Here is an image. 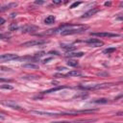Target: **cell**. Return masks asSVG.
I'll use <instances>...</instances> for the list:
<instances>
[{
    "mask_svg": "<svg viewBox=\"0 0 123 123\" xmlns=\"http://www.w3.org/2000/svg\"><path fill=\"white\" fill-rule=\"evenodd\" d=\"M32 113L38 114V115H46V116H55L60 115V112H53V111H32Z\"/></svg>",
    "mask_w": 123,
    "mask_h": 123,
    "instance_id": "ba28073f",
    "label": "cell"
},
{
    "mask_svg": "<svg viewBox=\"0 0 123 123\" xmlns=\"http://www.w3.org/2000/svg\"><path fill=\"white\" fill-rule=\"evenodd\" d=\"M80 4H81V2H74V3H73L71 6H70V9H74V8L78 7Z\"/></svg>",
    "mask_w": 123,
    "mask_h": 123,
    "instance_id": "603a6c76",
    "label": "cell"
},
{
    "mask_svg": "<svg viewBox=\"0 0 123 123\" xmlns=\"http://www.w3.org/2000/svg\"><path fill=\"white\" fill-rule=\"evenodd\" d=\"M69 86H59L57 87H53V88H50V89H47L45 91H43L42 93L46 94V93H51V92H54V91H58V90H61V89H63V88H68Z\"/></svg>",
    "mask_w": 123,
    "mask_h": 123,
    "instance_id": "7c38bea8",
    "label": "cell"
},
{
    "mask_svg": "<svg viewBox=\"0 0 123 123\" xmlns=\"http://www.w3.org/2000/svg\"><path fill=\"white\" fill-rule=\"evenodd\" d=\"M84 52H68L65 56L68 58H80V57H83L84 56Z\"/></svg>",
    "mask_w": 123,
    "mask_h": 123,
    "instance_id": "4fadbf2b",
    "label": "cell"
},
{
    "mask_svg": "<svg viewBox=\"0 0 123 123\" xmlns=\"http://www.w3.org/2000/svg\"><path fill=\"white\" fill-rule=\"evenodd\" d=\"M81 75H82V73L78 70H72V71H69L68 73L63 74V75L61 74L62 77H77V76H81Z\"/></svg>",
    "mask_w": 123,
    "mask_h": 123,
    "instance_id": "8fae6325",
    "label": "cell"
},
{
    "mask_svg": "<svg viewBox=\"0 0 123 123\" xmlns=\"http://www.w3.org/2000/svg\"><path fill=\"white\" fill-rule=\"evenodd\" d=\"M53 3H54V4H62V2L61 0H53Z\"/></svg>",
    "mask_w": 123,
    "mask_h": 123,
    "instance_id": "d4e9b609",
    "label": "cell"
},
{
    "mask_svg": "<svg viewBox=\"0 0 123 123\" xmlns=\"http://www.w3.org/2000/svg\"><path fill=\"white\" fill-rule=\"evenodd\" d=\"M0 118H1V119H2V118H4V115H3L2 113H0Z\"/></svg>",
    "mask_w": 123,
    "mask_h": 123,
    "instance_id": "1f68e13d",
    "label": "cell"
},
{
    "mask_svg": "<svg viewBox=\"0 0 123 123\" xmlns=\"http://www.w3.org/2000/svg\"><path fill=\"white\" fill-rule=\"evenodd\" d=\"M37 57H38V58H40V57H42V56H44V52H39V53H37V55H36Z\"/></svg>",
    "mask_w": 123,
    "mask_h": 123,
    "instance_id": "cb8c5ba5",
    "label": "cell"
},
{
    "mask_svg": "<svg viewBox=\"0 0 123 123\" xmlns=\"http://www.w3.org/2000/svg\"><path fill=\"white\" fill-rule=\"evenodd\" d=\"M0 88H6V89H12L13 86H8V85H5V86H0Z\"/></svg>",
    "mask_w": 123,
    "mask_h": 123,
    "instance_id": "7402d4cb",
    "label": "cell"
},
{
    "mask_svg": "<svg viewBox=\"0 0 123 123\" xmlns=\"http://www.w3.org/2000/svg\"><path fill=\"white\" fill-rule=\"evenodd\" d=\"M99 12V9L98 8H92V9H90L89 11H87L86 12H85L83 15H82V18H87V17H90V16H92V15H94L96 12Z\"/></svg>",
    "mask_w": 123,
    "mask_h": 123,
    "instance_id": "9c48e42d",
    "label": "cell"
},
{
    "mask_svg": "<svg viewBox=\"0 0 123 123\" xmlns=\"http://www.w3.org/2000/svg\"><path fill=\"white\" fill-rule=\"evenodd\" d=\"M37 29V27H36L34 25H25L21 28L22 33H31L33 31H36Z\"/></svg>",
    "mask_w": 123,
    "mask_h": 123,
    "instance_id": "30bf717a",
    "label": "cell"
},
{
    "mask_svg": "<svg viewBox=\"0 0 123 123\" xmlns=\"http://www.w3.org/2000/svg\"><path fill=\"white\" fill-rule=\"evenodd\" d=\"M55 123H80V122H55Z\"/></svg>",
    "mask_w": 123,
    "mask_h": 123,
    "instance_id": "f546056e",
    "label": "cell"
},
{
    "mask_svg": "<svg viewBox=\"0 0 123 123\" xmlns=\"http://www.w3.org/2000/svg\"><path fill=\"white\" fill-rule=\"evenodd\" d=\"M85 42L89 44V45H91V46H93V47H99V46H102L104 44V42L101 41L98 38H88V39L85 40Z\"/></svg>",
    "mask_w": 123,
    "mask_h": 123,
    "instance_id": "52a82bcc",
    "label": "cell"
},
{
    "mask_svg": "<svg viewBox=\"0 0 123 123\" xmlns=\"http://www.w3.org/2000/svg\"><path fill=\"white\" fill-rule=\"evenodd\" d=\"M93 103H96V104H106V103H108V99H106V98L98 99V100L93 101Z\"/></svg>",
    "mask_w": 123,
    "mask_h": 123,
    "instance_id": "d6986e66",
    "label": "cell"
},
{
    "mask_svg": "<svg viewBox=\"0 0 123 123\" xmlns=\"http://www.w3.org/2000/svg\"><path fill=\"white\" fill-rule=\"evenodd\" d=\"M55 16L54 15H48L45 19H44V23L47 24V25H50V24H53L55 22Z\"/></svg>",
    "mask_w": 123,
    "mask_h": 123,
    "instance_id": "5bb4252c",
    "label": "cell"
},
{
    "mask_svg": "<svg viewBox=\"0 0 123 123\" xmlns=\"http://www.w3.org/2000/svg\"><path fill=\"white\" fill-rule=\"evenodd\" d=\"M5 23V19L3 18V17H0V25H2V24H4Z\"/></svg>",
    "mask_w": 123,
    "mask_h": 123,
    "instance_id": "484cf974",
    "label": "cell"
},
{
    "mask_svg": "<svg viewBox=\"0 0 123 123\" xmlns=\"http://www.w3.org/2000/svg\"><path fill=\"white\" fill-rule=\"evenodd\" d=\"M91 36L94 37H118V34H114V33H109V32H97V33H90Z\"/></svg>",
    "mask_w": 123,
    "mask_h": 123,
    "instance_id": "277c9868",
    "label": "cell"
},
{
    "mask_svg": "<svg viewBox=\"0 0 123 123\" xmlns=\"http://www.w3.org/2000/svg\"><path fill=\"white\" fill-rule=\"evenodd\" d=\"M25 68H32V69H37L38 68V64H34V63H26L23 65Z\"/></svg>",
    "mask_w": 123,
    "mask_h": 123,
    "instance_id": "2e32d148",
    "label": "cell"
},
{
    "mask_svg": "<svg viewBox=\"0 0 123 123\" xmlns=\"http://www.w3.org/2000/svg\"><path fill=\"white\" fill-rule=\"evenodd\" d=\"M88 26L86 25H74V24H63L62 25L60 28L56 29V30H49L50 32H47L46 34H56V33H60L62 36H66V35H73V34H79V33H83L84 31L87 30Z\"/></svg>",
    "mask_w": 123,
    "mask_h": 123,
    "instance_id": "6da1fadb",
    "label": "cell"
},
{
    "mask_svg": "<svg viewBox=\"0 0 123 123\" xmlns=\"http://www.w3.org/2000/svg\"><path fill=\"white\" fill-rule=\"evenodd\" d=\"M111 85V84H97V85H92V86H82V88L89 89V90H95V89H100V88L108 87Z\"/></svg>",
    "mask_w": 123,
    "mask_h": 123,
    "instance_id": "8992f818",
    "label": "cell"
},
{
    "mask_svg": "<svg viewBox=\"0 0 123 123\" xmlns=\"http://www.w3.org/2000/svg\"><path fill=\"white\" fill-rule=\"evenodd\" d=\"M66 63H67V65H69V66H77V65H78V62H76V61H74V60H68Z\"/></svg>",
    "mask_w": 123,
    "mask_h": 123,
    "instance_id": "ac0fdd59",
    "label": "cell"
},
{
    "mask_svg": "<svg viewBox=\"0 0 123 123\" xmlns=\"http://www.w3.org/2000/svg\"><path fill=\"white\" fill-rule=\"evenodd\" d=\"M11 80H8V79H4V78H0V82H10Z\"/></svg>",
    "mask_w": 123,
    "mask_h": 123,
    "instance_id": "4316f807",
    "label": "cell"
},
{
    "mask_svg": "<svg viewBox=\"0 0 123 123\" xmlns=\"http://www.w3.org/2000/svg\"><path fill=\"white\" fill-rule=\"evenodd\" d=\"M18 29V26L15 24V23H12L11 26H10V30L11 31H15V30H17Z\"/></svg>",
    "mask_w": 123,
    "mask_h": 123,
    "instance_id": "44dd1931",
    "label": "cell"
},
{
    "mask_svg": "<svg viewBox=\"0 0 123 123\" xmlns=\"http://www.w3.org/2000/svg\"><path fill=\"white\" fill-rule=\"evenodd\" d=\"M62 47L64 50H66V51H71V50L75 49V46H72V45H64V44H62Z\"/></svg>",
    "mask_w": 123,
    "mask_h": 123,
    "instance_id": "ffe728a7",
    "label": "cell"
},
{
    "mask_svg": "<svg viewBox=\"0 0 123 123\" xmlns=\"http://www.w3.org/2000/svg\"><path fill=\"white\" fill-rule=\"evenodd\" d=\"M15 6H16V3H11V4H8V5L2 6V7H0V12H5V11L9 10L10 8H12V7H15Z\"/></svg>",
    "mask_w": 123,
    "mask_h": 123,
    "instance_id": "9a60e30c",
    "label": "cell"
},
{
    "mask_svg": "<svg viewBox=\"0 0 123 123\" xmlns=\"http://www.w3.org/2000/svg\"><path fill=\"white\" fill-rule=\"evenodd\" d=\"M35 3H36V4H38V5H39V4H43V3H44V1H36Z\"/></svg>",
    "mask_w": 123,
    "mask_h": 123,
    "instance_id": "f1b7e54d",
    "label": "cell"
},
{
    "mask_svg": "<svg viewBox=\"0 0 123 123\" xmlns=\"http://www.w3.org/2000/svg\"><path fill=\"white\" fill-rule=\"evenodd\" d=\"M115 50H116L115 47H111V48H107V49L103 50V53H104V54H111V53H113Z\"/></svg>",
    "mask_w": 123,
    "mask_h": 123,
    "instance_id": "e0dca14e",
    "label": "cell"
},
{
    "mask_svg": "<svg viewBox=\"0 0 123 123\" xmlns=\"http://www.w3.org/2000/svg\"><path fill=\"white\" fill-rule=\"evenodd\" d=\"M49 54H52V55H59V53L57 52V51H51V52H49Z\"/></svg>",
    "mask_w": 123,
    "mask_h": 123,
    "instance_id": "83f0119b",
    "label": "cell"
},
{
    "mask_svg": "<svg viewBox=\"0 0 123 123\" xmlns=\"http://www.w3.org/2000/svg\"><path fill=\"white\" fill-rule=\"evenodd\" d=\"M0 103H1V105L6 106L8 108H11L12 110H17V111L21 110V107L18 104H16L14 101H12V100H2Z\"/></svg>",
    "mask_w": 123,
    "mask_h": 123,
    "instance_id": "7a4b0ae2",
    "label": "cell"
},
{
    "mask_svg": "<svg viewBox=\"0 0 123 123\" xmlns=\"http://www.w3.org/2000/svg\"><path fill=\"white\" fill-rule=\"evenodd\" d=\"M48 41L47 40H44V39H36V40H31V41L24 42L22 44V46H38V45L45 44Z\"/></svg>",
    "mask_w": 123,
    "mask_h": 123,
    "instance_id": "5b68a950",
    "label": "cell"
},
{
    "mask_svg": "<svg viewBox=\"0 0 123 123\" xmlns=\"http://www.w3.org/2000/svg\"><path fill=\"white\" fill-rule=\"evenodd\" d=\"M111 2H106L105 3V6H111Z\"/></svg>",
    "mask_w": 123,
    "mask_h": 123,
    "instance_id": "4dcf8cb0",
    "label": "cell"
},
{
    "mask_svg": "<svg viewBox=\"0 0 123 123\" xmlns=\"http://www.w3.org/2000/svg\"><path fill=\"white\" fill-rule=\"evenodd\" d=\"M18 56L16 54H12V53H6V54H2L0 55V62H9V61H12V60H17Z\"/></svg>",
    "mask_w": 123,
    "mask_h": 123,
    "instance_id": "3957f363",
    "label": "cell"
}]
</instances>
